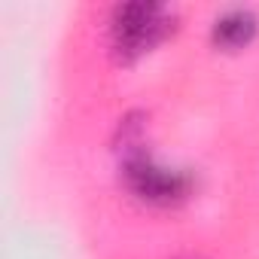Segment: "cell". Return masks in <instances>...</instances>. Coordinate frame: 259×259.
<instances>
[{
    "label": "cell",
    "instance_id": "2",
    "mask_svg": "<svg viewBox=\"0 0 259 259\" xmlns=\"http://www.w3.org/2000/svg\"><path fill=\"white\" fill-rule=\"evenodd\" d=\"M122 177H125V186L132 189L141 201L159 204V207L180 204V201L192 192V177H189L186 171L165 168V165L153 162L144 150L125 156V162H122Z\"/></svg>",
    "mask_w": 259,
    "mask_h": 259
},
{
    "label": "cell",
    "instance_id": "1",
    "mask_svg": "<svg viewBox=\"0 0 259 259\" xmlns=\"http://www.w3.org/2000/svg\"><path fill=\"white\" fill-rule=\"evenodd\" d=\"M174 31V13L159 4H125L113 10L110 19V46L116 61L128 64L147 55Z\"/></svg>",
    "mask_w": 259,
    "mask_h": 259
},
{
    "label": "cell",
    "instance_id": "3",
    "mask_svg": "<svg viewBox=\"0 0 259 259\" xmlns=\"http://www.w3.org/2000/svg\"><path fill=\"white\" fill-rule=\"evenodd\" d=\"M256 37V16L250 10H229L223 16H217L213 28H210V40L220 49H241Z\"/></svg>",
    "mask_w": 259,
    "mask_h": 259
}]
</instances>
